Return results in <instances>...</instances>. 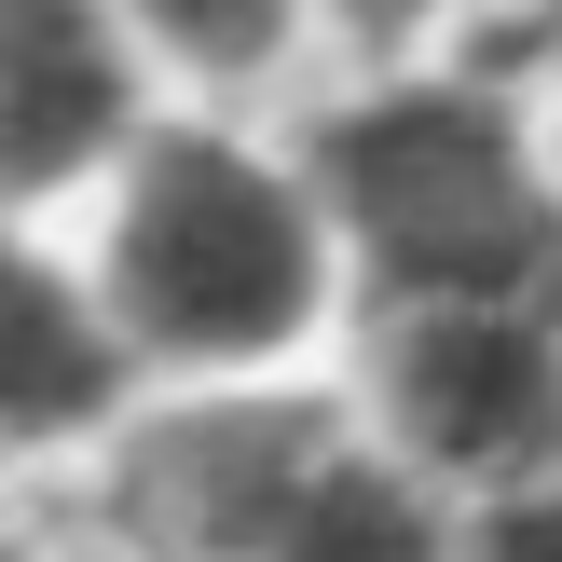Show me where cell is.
<instances>
[{"label": "cell", "instance_id": "cell-4", "mask_svg": "<svg viewBox=\"0 0 562 562\" xmlns=\"http://www.w3.org/2000/svg\"><path fill=\"white\" fill-rule=\"evenodd\" d=\"M329 467H344L329 412H192V426H165L124 467L110 521L179 549V562H274V536L302 521V494Z\"/></svg>", "mask_w": 562, "mask_h": 562}, {"label": "cell", "instance_id": "cell-7", "mask_svg": "<svg viewBox=\"0 0 562 562\" xmlns=\"http://www.w3.org/2000/svg\"><path fill=\"white\" fill-rule=\"evenodd\" d=\"M274 562H439V536L412 521L398 481H371V467H329L316 494H302V521L274 536Z\"/></svg>", "mask_w": 562, "mask_h": 562}, {"label": "cell", "instance_id": "cell-8", "mask_svg": "<svg viewBox=\"0 0 562 562\" xmlns=\"http://www.w3.org/2000/svg\"><path fill=\"white\" fill-rule=\"evenodd\" d=\"M165 27H179L206 69H261L274 55V27H289V0H151Z\"/></svg>", "mask_w": 562, "mask_h": 562}, {"label": "cell", "instance_id": "cell-3", "mask_svg": "<svg viewBox=\"0 0 562 562\" xmlns=\"http://www.w3.org/2000/svg\"><path fill=\"white\" fill-rule=\"evenodd\" d=\"M384 398L453 467H536L562 453V302H398Z\"/></svg>", "mask_w": 562, "mask_h": 562}, {"label": "cell", "instance_id": "cell-9", "mask_svg": "<svg viewBox=\"0 0 562 562\" xmlns=\"http://www.w3.org/2000/svg\"><path fill=\"white\" fill-rule=\"evenodd\" d=\"M481 562H562V481H549V494H521V508L494 521V549H481Z\"/></svg>", "mask_w": 562, "mask_h": 562}, {"label": "cell", "instance_id": "cell-1", "mask_svg": "<svg viewBox=\"0 0 562 562\" xmlns=\"http://www.w3.org/2000/svg\"><path fill=\"white\" fill-rule=\"evenodd\" d=\"M329 179H344L371 261L398 274V302H562V220L536 206L481 97L357 110L329 137Z\"/></svg>", "mask_w": 562, "mask_h": 562}, {"label": "cell", "instance_id": "cell-2", "mask_svg": "<svg viewBox=\"0 0 562 562\" xmlns=\"http://www.w3.org/2000/svg\"><path fill=\"white\" fill-rule=\"evenodd\" d=\"M316 302V234L302 206L220 137H179V151L137 165L124 192V316L179 357H247L274 329H302Z\"/></svg>", "mask_w": 562, "mask_h": 562}, {"label": "cell", "instance_id": "cell-6", "mask_svg": "<svg viewBox=\"0 0 562 562\" xmlns=\"http://www.w3.org/2000/svg\"><path fill=\"white\" fill-rule=\"evenodd\" d=\"M97 398H110V344L82 329V302L55 289V274H27V289H14V426L55 439V426H82Z\"/></svg>", "mask_w": 562, "mask_h": 562}, {"label": "cell", "instance_id": "cell-10", "mask_svg": "<svg viewBox=\"0 0 562 562\" xmlns=\"http://www.w3.org/2000/svg\"><path fill=\"white\" fill-rule=\"evenodd\" d=\"M344 14H357V27H371V42H398V27H426V14H439V0H344Z\"/></svg>", "mask_w": 562, "mask_h": 562}, {"label": "cell", "instance_id": "cell-5", "mask_svg": "<svg viewBox=\"0 0 562 562\" xmlns=\"http://www.w3.org/2000/svg\"><path fill=\"white\" fill-rule=\"evenodd\" d=\"M124 124V69L82 0H14V179H55Z\"/></svg>", "mask_w": 562, "mask_h": 562}]
</instances>
